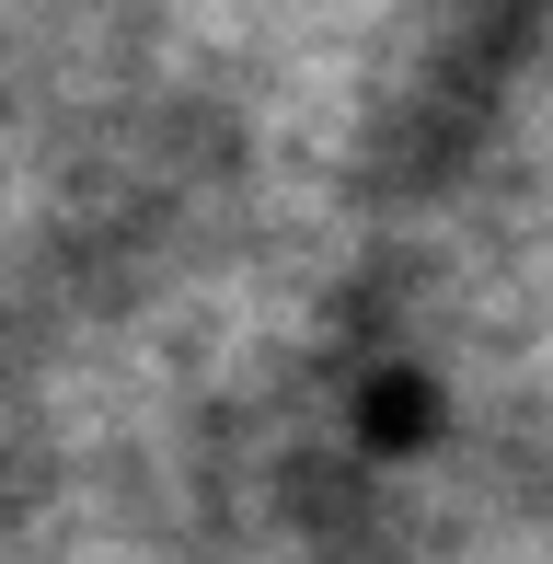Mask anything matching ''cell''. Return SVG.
I'll return each instance as SVG.
<instances>
[{"mask_svg": "<svg viewBox=\"0 0 553 564\" xmlns=\"http://www.w3.org/2000/svg\"><path fill=\"white\" fill-rule=\"evenodd\" d=\"M415 426H426V380H381V392H369V438L415 449Z\"/></svg>", "mask_w": 553, "mask_h": 564, "instance_id": "obj_1", "label": "cell"}]
</instances>
